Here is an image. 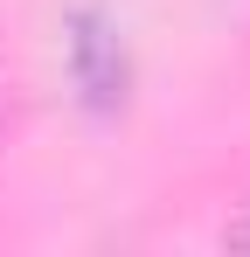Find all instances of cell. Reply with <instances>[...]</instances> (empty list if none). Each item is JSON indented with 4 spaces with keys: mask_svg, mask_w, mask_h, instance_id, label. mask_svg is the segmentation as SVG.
Returning <instances> with one entry per match:
<instances>
[{
    "mask_svg": "<svg viewBox=\"0 0 250 257\" xmlns=\"http://www.w3.org/2000/svg\"><path fill=\"white\" fill-rule=\"evenodd\" d=\"M70 77H77V97L97 118L125 104V84H132L125 42H118V28H111L97 7H77V14H70Z\"/></svg>",
    "mask_w": 250,
    "mask_h": 257,
    "instance_id": "obj_1",
    "label": "cell"
},
{
    "mask_svg": "<svg viewBox=\"0 0 250 257\" xmlns=\"http://www.w3.org/2000/svg\"><path fill=\"white\" fill-rule=\"evenodd\" d=\"M222 236H229V243H236V250H250V215H236V222H229V229H222Z\"/></svg>",
    "mask_w": 250,
    "mask_h": 257,
    "instance_id": "obj_2",
    "label": "cell"
}]
</instances>
